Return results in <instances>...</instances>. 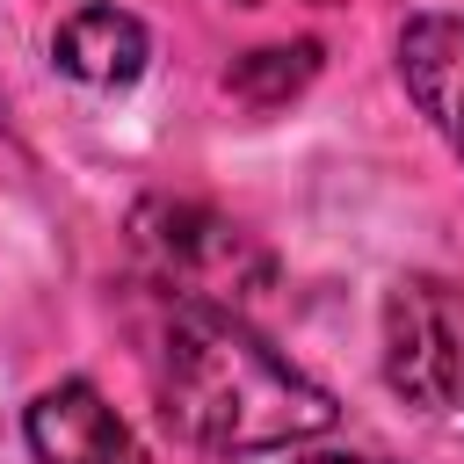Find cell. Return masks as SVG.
<instances>
[{
	"mask_svg": "<svg viewBox=\"0 0 464 464\" xmlns=\"http://www.w3.org/2000/svg\"><path fill=\"white\" fill-rule=\"evenodd\" d=\"M392 58L428 130L464 160V14H406Z\"/></svg>",
	"mask_w": 464,
	"mask_h": 464,
	"instance_id": "5b68a950",
	"label": "cell"
},
{
	"mask_svg": "<svg viewBox=\"0 0 464 464\" xmlns=\"http://www.w3.org/2000/svg\"><path fill=\"white\" fill-rule=\"evenodd\" d=\"M384 384L420 406H464V290L442 276H399L384 290Z\"/></svg>",
	"mask_w": 464,
	"mask_h": 464,
	"instance_id": "3957f363",
	"label": "cell"
},
{
	"mask_svg": "<svg viewBox=\"0 0 464 464\" xmlns=\"http://www.w3.org/2000/svg\"><path fill=\"white\" fill-rule=\"evenodd\" d=\"M290 464H384V457H355V450H319V457H290Z\"/></svg>",
	"mask_w": 464,
	"mask_h": 464,
	"instance_id": "ba28073f",
	"label": "cell"
},
{
	"mask_svg": "<svg viewBox=\"0 0 464 464\" xmlns=\"http://www.w3.org/2000/svg\"><path fill=\"white\" fill-rule=\"evenodd\" d=\"M145 58H152V29L130 7H109V0L72 7L51 29V65L80 87H130L145 72Z\"/></svg>",
	"mask_w": 464,
	"mask_h": 464,
	"instance_id": "8992f818",
	"label": "cell"
},
{
	"mask_svg": "<svg viewBox=\"0 0 464 464\" xmlns=\"http://www.w3.org/2000/svg\"><path fill=\"white\" fill-rule=\"evenodd\" d=\"M130 246H138V261H145L160 297H196V304L246 312L276 283L268 246L246 225H232L225 210L188 203V196H145L130 210Z\"/></svg>",
	"mask_w": 464,
	"mask_h": 464,
	"instance_id": "7a4b0ae2",
	"label": "cell"
},
{
	"mask_svg": "<svg viewBox=\"0 0 464 464\" xmlns=\"http://www.w3.org/2000/svg\"><path fill=\"white\" fill-rule=\"evenodd\" d=\"M312 72H319V44H312V36H297V44H261V51H246V58L225 65V94H239L246 109H283L290 94L312 87Z\"/></svg>",
	"mask_w": 464,
	"mask_h": 464,
	"instance_id": "52a82bcc",
	"label": "cell"
},
{
	"mask_svg": "<svg viewBox=\"0 0 464 464\" xmlns=\"http://www.w3.org/2000/svg\"><path fill=\"white\" fill-rule=\"evenodd\" d=\"M22 442L36 464H145V450L130 442L123 413L87 384V377H58L22 406Z\"/></svg>",
	"mask_w": 464,
	"mask_h": 464,
	"instance_id": "277c9868",
	"label": "cell"
},
{
	"mask_svg": "<svg viewBox=\"0 0 464 464\" xmlns=\"http://www.w3.org/2000/svg\"><path fill=\"white\" fill-rule=\"evenodd\" d=\"M145 355H152L160 420L188 450L261 457V450H297L334 428V392L312 384L232 304L160 297V326H152Z\"/></svg>",
	"mask_w": 464,
	"mask_h": 464,
	"instance_id": "6da1fadb",
	"label": "cell"
}]
</instances>
